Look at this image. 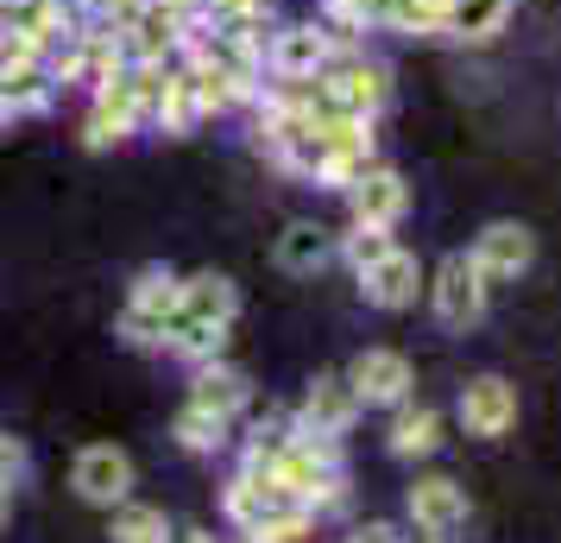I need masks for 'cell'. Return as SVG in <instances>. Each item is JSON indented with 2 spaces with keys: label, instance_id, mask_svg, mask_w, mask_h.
Instances as JSON below:
<instances>
[{
  "label": "cell",
  "instance_id": "1",
  "mask_svg": "<svg viewBox=\"0 0 561 543\" xmlns=\"http://www.w3.org/2000/svg\"><path fill=\"white\" fill-rule=\"evenodd\" d=\"M265 474H272L297 506H309L316 518L347 506V462H341V437H309V430H297V437L278 449V462L265 467Z\"/></svg>",
  "mask_w": 561,
  "mask_h": 543
},
{
  "label": "cell",
  "instance_id": "2",
  "mask_svg": "<svg viewBox=\"0 0 561 543\" xmlns=\"http://www.w3.org/2000/svg\"><path fill=\"white\" fill-rule=\"evenodd\" d=\"M178 297H183V279L171 265L133 272L127 304H121V336H127L133 348H158V354H164V336H171V323H178Z\"/></svg>",
  "mask_w": 561,
  "mask_h": 543
},
{
  "label": "cell",
  "instance_id": "3",
  "mask_svg": "<svg viewBox=\"0 0 561 543\" xmlns=\"http://www.w3.org/2000/svg\"><path fill=\"white\" fill-rule=\"evenodd\" d=\"M322 89H329V102L341 114H359V121H379L385 102H391V64L373 57L366 45H347V52L329 57V70H322Z\"/></svg>",
  "mask_w": 561,
  "mask_h": 543
},
{
  "label": "cell",
  "instance_id": "4",
  "mask_svg": "<svg viewBox=\"0 0 561 543\" xmlns=\"http://www.w3.org/2000/svg\"><path fill=\"white\" fill-rule=\"evenodd\" d=\"M485 297H492V285H485V272L473 265V253H448L442 265H435L430 310H435V323H442L448 336L480 329V323H485Z\"/></svg>",
  "mask_w": 561,
  "mask_h": 543
},
{
  "label": "cell",
  "instance_id": "5",
  "mask_svg": "<svg viewBox=\"0 0 561 543\" xmlns=\"http://www.w3.org/2000/svg\"><path fill=\"white\" fill-rule=\"evenodd\" d=\"M139 127H146V102H139V89H133V70H121V77L102 82V89H89V114H82V146H89V152L127 146Z\"/></svg>",
  "mask_w": 561,
  "mask_h": 543
},
{
  "label": "cell",
  "instance_id": "6",
  "mask_svg": "<svg viewBox=\"0 0 561 543\" xmlns=\"http://www.w3.org/2000/svg\"><path fill=\"white\" fill-rule=\"evenodd\" d=\"M70 487H77L82 506H95V512H114L121 499H133L139 487V467L121 442H89L77 462H70Z\"/></svg>",
  "mask_w": 561,
  "mask_h": 543
},
{
  "label": "cell",
  "instance_id": "7",
  "mask_svg": "<svg viewBox=\"0 0 561 543\" xmlns=\"http://www.w3.org/2000/svg\"><path fill=\"white\" fill-rule=\"evenodd\" d=\"M190 20H196V13H183L171 0H139L127 20H121V45H127L133 64H178Z\"/></svg>",
  "mask_w": 561,
  "mask_h": 543
},
{
  "label": "cell",
  "instance_id": "8",
  "mask_svg": "<svg viewBox=\"0 0 561 543\" xmlns=\"http://www.w3.org/2000/svg\"><path fill=\"white\" fill-rule=\"evenodd\" d=\"M341 52L316 20H290V26L265 32V77H322L329 57Z\"/></svg>",
  "mask_w": 561,
  "mask_h": 543
},
{
  "label": "cell",
  "instance_id": "9",
  "mask_svg": "<svg viewBox=\"0 0 561 543\" xmlns=\"http://www.w3.org/2000/svg\"><path fill=\"white\" fill-rule=\"evenodd\" d=\"M341 196H347V215H354L359 228H398L404 208H410V183H404L398 165H379V158H373Z\"/></svg>",
  "mask_w": 561,
  "mask_h": 543
},
{
  "label": "cell",
  "instance_id": "10",
  "mask_svg": "<svg viewBox=\"0 0 561 543\" xmlns=\"http://www.w3.org/2000/svg\"><path fill=\"white\" fill-rule=\"evenodd\" d=\"M183 405L240 423V417L253 411V373H247V366H233L228 354H215V361L190 366V392H183Z\"/></svg>",
  "mask_w": 561,
  "mask_h": 543
},
{
  "label": "cell",
  "instance_id": "11",
  "mask_svg": "<svg viewBox=\"0 0 561 543\" xmlns=\"http://www.w3.org/2000/svg\"><path fill=\"white\" fill-rule=\"evenodd\" d=\"M221 512H228V524L247 538V531H259L265 518L297 512V499H290L272 474H259V467H233V480L221 487ZM304 512H309V506H304Z\"/></svg>",
  "mask_w": 561,
  "mask_h": 543
},
{
  "label": "cell",
  "instance_id": "12",
  "mask_svg": "<svg viewBox=\"0 0 561 543\" xmlns=\"http://www.w3.org/2000/svg\"><path fill=\"white\" fill-rule=\"evenodd\" d=\"M359 392L347 386V373H316L309 380V392H304V405H297V430H309V437H347L359 423Z\"/></svg>",
  "mask_w": 561,
  "mask_h": 543
},
{
  "label": "cell",
  "instance_id": "13",
  "mask_svg": "<svg viewBox=\"0 0 561 543\" xmlns=\"http://www.w3.org/2000/svg\"><path fill=\"white\" fill-rule=\"evenodd\" d=\"M347 386L359 392V405H404L410 386H416V373L398 348H359L354 361H347Z\"/></svg>",
  "mask_w": 561,
  "mask_h": 543
},
{
  "label": "cell",
  "instance_id": "14",
  "mask_svg": "<svg viewBox=\"0 0 561 543\" xmlns=\"http://www.w3.org/2000/svg\"><path fill=\"white\" fill-rule=\"evenodd\" d=\"M460 430L467 437H505L511 423H517V386L511 380H499V373H480V380H467L460 386Z\"/></svg>",
  "mask_w": 561,
  "mask_h": 543
},
{
  "label": "cell",
  "instance_id": "15",
  "mask_svg": "<svg viewBox=\"0 0 561 543\" xmlns=\"http://www.w3.org/2000/svg\"><path fill=\"white\" fill-rule=\"evenodd\" d=\"M404 506H410V524L416 531H435V538H448V531L467 524V487L448 480V474H416L404 493Z\"/></svg>",
  "mask_w": 561,
  "mask_h": 543
},
{
  "label": "cell",
  "instance_id": "16",
  "mask_svg": "<svg viewBox=\"0 0 561 543\" xmlns=\"http://www.w3.org/2000/svg\"><path fill=\"white\" fill-rule=\"evenodd\" d=\"M354 279H359V297H366L373 310H410V304H416V291H423V265H416V253L391 247V253L373 259V265L354 272Z\"/></svg>",
  "mask_w": 561,
  "mask_h": 543
},
{
  "label": "cell",
  "instance_id": "17",
  "mask_svg": "<svg viewBox=\"0 0 561 543\" xmlns=\"http://www.w3.org/2000/svg\"><path fill=\"white\" fill-rule=\"evenodd\" d=\"M467 253H473V265L485 272V285H505V279H517V272H530L536 234L524 228V222H492Z\"/></svg>",
  "mask_w": 561,
  "mask_h": 543
},
{
  "label": "cell",
  "instance_id": "18",
  "mask_svg": "<svg viewBox=\"0 0 561 543\" xmlns=\"http://www.w3.org/2000/svg\"><path fill=\"white\" fill-rule=\"evenodd\" d=\"M240 316V285L228 272H190L183 279V297H178V323H215V329H233ZM171 323V329H178Z\"/></svg>",
  "mask_w": 561,
  "mask_h": 543
},
{
  "label": "cell",
  "instance_id": "19",
  "mask_svg": "<svg viewBox=\"0 0 561 543\" xmlns=\"http://www.w3.org/2000/svg\"><path fill=\"white\" fill-rule=\"evenodd\" d=\"M366 20L398 38H442L448 26V0H366Z\"/></svg>",
  "mask_w": 561,
  "mask_h": 543
},
{
  "label": "cell",
  "instance_id": "20",
  "mask_svg": "<svg viewBox=\"0 0 561 543\" xmlns=\"http://www.w3.org/2000/svg\"><path fill=\"white\" fill-rule=\"evenodd\" d=\"M385 449L398 455V462H423V455H435L442 449V411L435 405H398L391 411V430H385Z\"/></svg>",
  "mask_w": 561,
  "mask_h": 543
},
{
  "label": "cell",
  "instance_id": "21",
  "mask_svg": "<svg viewBox=\"0 0 561 543\" xmlns=\"http://www.w3.org/2000/svg\"><path fill=\"white\" fill-rule=\"evenodd\" d=\"M272 259H278V272H290V279H309V272H322L334 259V234L322 222H290L278 234V247H272Z\"/></svg>",
  "mask_w": 561,
  "mask_h": 543
},
{
  "label": "cell",
  "instance_id": "22",
  "mask_svg": "<svg viewBox=\"0 0 561 543\" xmlns=\"http://www.w3.org/2000/svg\"><path fill=\"white\" fill-rule=\"evenodd\" d=\"M511 13H517V0H448L442 38H455V45H492Z\"/></svg>",
  "mask_w": 561,
  "mask_h": 543
},
{
  "label": "cell",
  "instance_id": "23",
  "mask_svg": "<svg viewBox=\"0 0 561 543\" xmlns=\"http://www.w3.org/2000/svg\"><path fill=\"white\" fill-rule=\"evenodd\" d=\"M152 127L164 139H183V133L203 127V108H196V89H190V70L171 64L164 70V89H158V108H152Z\"/></svg>",
  "mask_w": 561,
  "mask_h": 543
},
{
  "label": "cell",
  "instance_id": "24",
  "mask_svg": "<svg viewBox=\"0 0 561 543\" xmlns=\"http://www.w3.org/2000/svg\"><path fill=\"white\" fill-rule=\"evenodd\" d=\"M233 430L240 423H228V417H215V411H196V405H178V417H171V437L190 455H221L233 442Z\"/></svg>",
  "mask_w": 561,
  "mask_h": 543
},
{
  "label": "cell",
  "instance_id": "25",
  "mask_svg": "<svg viewBox=\"0 0 561 543\" xmlns=\"http://www.w3.org/2000/svg\"><path fill=\"white\" fill-rule=\"evenodd\" d=\"M107 543H171V518L158 506H139V499H121L107 512Z\"/></svg>",
  "mask_w": 561,
  "mask_h": 543
},
{
  "label": "cell",
  "instance_id": "26",
  "mask_svg": "<svg viewBox=\"0 0 561 543\" xmlns=\"http://www.w3.org/2000/svg\"><path fill=\"white\" fill-rule=\"evenodd\" d=\"M391 247H398V228H359V222H354L347 234H334V259H347L354 272H366V265L385 259Z\"/></svg>",
  "mask_w": 561,
  "mask_h": 543
},
{
  "label": "cell",
  "instance_id": "27",
  "mask_svg": "<svg viewBox=\"0 0 561 543\" xmlns=\"http://www.w3.org/2000/svg\"><path fill=\"white\" fill-rule=\"evenodd\" d=\"M304 538H316V512H284V518H265L259 531H247V543H304Z\"/></svg>",
  "mask_w": 561,
  "mask_h": 543
},
{
  "label": "cell",
  "instance_id": "28",
  "mask_svg": "<svg viewBox=\"0 0 561 543\" xmlns=\"http://www.w3.org/2000/svg\"><path fill=\"white\" fill-rule=\"evenodd\" d=\"M196 13L203 20H253V26H265L272 20V0H196Z\"/></svg>",
  "mask_w": 561,
  "mask_h": 543
},
{
  "label": "cell",
  "instance_id": "29",
  "mask_svg": "<svg viewBox=\"0 0 561 543\" xmlns=\"http://www.w3.org/2000/svg\"><path fill=\"white\" fill-rule=\"evenodd\" d=\"M347 543H404V531H398V524H385V518H373V524H354Z\"/></svg>",
  "mask_w": 561,
  "mask_h": 543
},
{
  "label": "cell",
  "instance_id": "30",
  "mask_svg": "<svg viewBox=\"0 0 561 543\" xmlns=\"http://www.w3.org/2000/svg\"><path fill=\"white\" fill-rule=\"evenodd\" d=\"M13 480H20V449L0 455V518H7V506H13Z\"/></svg>",
  "mask_w": 561,
  "mask_h": 543
},
{
  "label": "cell",
  "instance_id": "31",
  "mask_svg": "<svg viewBox=\"0 0 561 543\" xmlns=\"http://www.w3.org/2000/svg\"><path fill=\"white\" fill-rule=\"evenodd\" d=\"M133 7H139V0H89L82 13H95V20H107V26H121V20H127Z\"/></svg>",
  "mask_w": 561,
  "mask_h": 543
},
{
  "label": "cell",
  "instance_id": "32",
  "mask_svg": "<svg viewBox=\"0 0 561 543\" xmlns=\"http://www.w3.org/2000/svg\"><path fill=\"white\" fill-rule=\"evenodd\" d=\"M171 543H221V538L203 531V524H183V531H171Z\"/></svg>",
  "mask_w": 561,
  "mask_h": 543
},
{
  "label": "cell",
  "instance_id": "33",
  "mask_svg": "<svg viewBox=\"0 0 561 543\" xmlns=\"http://www.w3.org/2000/svg\"><path fill=\"white\" fill-rule=\"evenodd\" d=\"M404 543H448V538H435V531H410Z\"/></svg>",
  "mask_w": 561,
  "mask_h": 543
},
{
  "label": "cell",
  "instance_id": "34",
  "mask_svg": "<svg viewBox=\"0 0 561 543\" xmlns=\"http://www.w3.org/2000/svg\"><path fill=\"white\" fill-rule=\"evenodd\" d=\"M7 449H13V442H7V437H0V455H7Z\"/></svg>",
  "mask_w": 561,
  "mask_h": 543
}]
</instances>
